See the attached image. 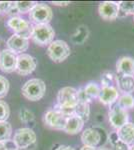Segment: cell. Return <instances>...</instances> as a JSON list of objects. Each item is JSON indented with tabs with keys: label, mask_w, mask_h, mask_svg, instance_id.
<instances>
[{
	"label": "cell",
	"mask_w": 134,
	"mask_h": 150,
	"mask_svg": "<svg viewBox=\"0 0 134 150\" xmlns=\"http://www.w3.org/2000/svg\"><path fill=\"white\" fill-rule=\"evenodd\" d=\"M22 95L30 101H38L43 98L46 92L44 81L38 78H33L26 81L22 86Z\"/></svg>",
	"instance_id": "obj_1"
},
{
	"label": "cell",
	"mask_w": 134,
	"mask_h": 150,
	"mask_svg": "<svg viewBox=\"0 0 134 150\" xmlns=\"http://www.w3.org/2000/svg\"><path fill=\"white\" fill-rule=\"evenodd\" d=\"M55 32L54 29L51 27L49 24H40V25H35L32 30V40L36 44L40 46H45V45L51 44L54 39Z\"/></svg>",
	"instance_id": "obj_2"
},
{
	"label": "cell",
	"mask_w": 134,
	"mask_h": 150,
	"mask_svg": "<svg viewBox=\"0 0 134 150\" xmlns=\"http://www.w3.org/2000/svg\"><path fill=\"white\" fill-rule=\"evenodd\" d=\"M71 50L67 42L63 40H54L47 48V54L52 61L60 63L69 57Z\"/></svg>",
	"instance_id": "obj_3"
},
{
	"label": "cell",
	"mask_w": 134,
	"mask_h": 150,
	"mask_svg": "<svg viewBox=\"0 0 134 150\" xmlns=\"http://www.w3.org/2000/svg\"><path fill=\"white\" fill-rule=\"evenodd\" d=\"M53 17V12L50 6L43 3H37L34 8L29 12V18L35 25L49 24Z\"/></svg>",
	"instance_id": "obj_4"
},
{
	"label": "cell",
	"mask_w": 134,
	"mask_h": 150,
	"mask_svg": "<svg viewBox=\"0 0 134 150\" xmlns=\"http://www.w3.org/2000/svg\"><path fill=\"white\" fill-rule=\"evenodd\" d=\"M12 142L18 149L28 148L36 142V134L30 128H19L14 133Z\"/></svg>",
	"instance_id": "obj_5"
},
{
	"label": "cell",
	"mask_w": 134,
	"mask_h": 150,
	"mask_svg": "<svg viewBox=\"0 0 134 150\" xmlns=\"http://www.w3.org/2000/svg\"><path fill=\"white\" fill-rule=\"evenodd\" d=\"M58 106L75 108L78 104V91L73 87H63L57 94Z\"/></svg>",
	"instance_id": "obj_6"
},
{
	"label": "cell",
	"mask_w": 134,
	"mask_h": 150,
	"mask_svg": "<svg viewBox=\"0 0 134 150\" xmlns=\"http://www.w3.org/2000/svg\"><path fill=\"white\" fill-rule=\"evenodd\" d=\"M36 66H37V61L31 55L22 53L17 56L16 72L18 74L22 75V76L31 74L35 70Z\"/></svg>",
	"instance_id": "obj_7"
},
{
	"label": "cell",
	"mask_w": 134,
	"mask_h": 150,
	"mask_svg": "<svg viewBox=\"0 0 134 150\" xmlns=\"http://www.w3.org/2000/svg\"><path fill=\"white\" fill-rule=\"evenodd\" d=\"M109 122L116 129H119L129 121V114L127 110L121 108L118 104H115L109 111Z\"/></svg>",
	"instance_id": "obj_8"
},
{
	"label": "cell",
	"mask_w": 134,
	"mask_h": 150,
	"mask_svg": "<svg viewBox=\"0 0 134 150\" xmlns=\"http://www.w3.org/2000/svg\"><path fill=\"white\" fill-rule=\"evenodd\" d=\"M67 117L63 115L60 111L57 109L48 110L44 115V123L47 126H49L53 129L57 130H64L66 125Z\"/></svg>",
	"instance_id": "obj_9"
},
{
	"label": "cell",
	"mask_w": 134,
	"mask_h": 150,
	"mask_svg": "<svg viewBox=\"0 0 134 150\" xmlns=\"http://www.w3.org/2000/svg\"><path fill=\"white\" fill-rule=\"evenodd\" d=\"M7 25L15 32V34L23 36L25 38H28L32 34L33 27L30 25V23L27 20L20 17H11L7 21Z\"/></svg>",
	"instance_id": "obj_10"
},
{
	"label": "cell",
	"mask_w": 134,
	"mask_h": 150,
	"mask_svg": "<svg viewBox=\"0 0 134 150\" xmlns=\"http://www.w3.org/2000/svg\"><path fill=\"white\" fill-rule=\"evenodd\" d=\"M17 55L9 49H3L0 52V69L5 73L16 71Z\"/></svg>",
	"instance_id": "obj_11"
},
{
	"label": "cell",
	"mask_w": 134,
	"mask_h": 150,
	"mask_svg": "<svg viewBox=\"0 0 134 150\" xmlns=\"http://www.w3.org/2000/svg\"><path fill=\"white\" fill-rule=\"evenodd\" d=\"M98 12H99V15L104 20L113 21L118 17L119 12H120L119 3H116V2L113 1L102 2L98 7Z\"/></svg>",
	"instance_id": "obj_12"
},
{
	"label": "cell",
	"mask_w": 134,
	"mask_h": 150,
	"mask_svg": "<svg viewBox=\"0 0 134 150\" xmlns=\"http://www.w3.org/2000/svg\"><path fill=\"white\" fill-rule=\"evenodd\" d=\"M28 38H25L18 34H13L7 40V47L14 53H21L22 54V52H25L28 49Z\"/></svg>",
	"instance_id": "obj_13"
},
{
	"label": "cell",
	"mask_w": 134,
	"mask_h": 150,
	"mask_svg": "<svg viewBox=\"0 0 134 150\" xmlns=\"http://www.w3.org/2000/svg\"><path fill=\"white\" fill-rule=\"evenodd\" d=\"M81 140L84 145L91 147H97L101 145L102 136L96 128H87L85 129L81 135Z\"/></svg>",
	"instance_id": "obj_14"
},
{
	"label": "cell",
	"mask_w": 134,
	"mask_h": 150,
	"mask_svg": "<svg viewBox=\"0 0 134 150\" xmlns=\"http://www.w3.org/2000/svg\"><path fill=\"white\" fill-rule=\"evenodd\" d=\"M119 98V90L116 87H107L102 86L99 100L104 105H112Z\"/></svg>",
	"instance_id": "obj_15"
},
{
	"label": "cell",
	"mask_w": 134,
	"mask_h": 150,
	"mask_svg": "<svg viewBox=\"0 0 134 150\" xmlns=\"http://www.w3.org/2000/svg\"><path fill=\"white\" fill-rule=\"evenodd\" d=\"M116 69L120 75L134 76V59L129 56L120 57L116 62Z\"/></svg>",
	"instance_id": "obj_16"
},
{
	"label": "cell",
	"mask_w": 134,
	"mask_h": 150,
	"mask_svg": "<svg viewBox=\"0 0 134 150\" xmlns=\"http://www.w3.org/2000/svg\"><path fill=\"white\" fill-rule=\"evenodd\" d=\"M117 133L119 139L123 141L128 146H133L134 145V123L128 122L124 126L117 129Z\"/></svg>",
	"instance_id": "obj_17"
},
{
	"label": "cell",
	"mask_w": 134,
	"mask_h": 150,
	"mask_svg": "<svg viewBox=\"0 0 134 150\" xmlns=\"http://www.w3.org/2000/svg\"><path fill=\"white\" fill-rule=\"evenodd\" d=\"M84 126V121L79 117L78 115H72L67 118L66 125H65L64 131L68 134H77L82 130Z\"/></svg>",
	"instance_id": "obj_18"
},
{
	"label": "cell",
	"mask_w": 134,
	"mask_h": 150,
	"mask_svg": "<svg viewBox=\"0 0 134 150\" xmlns=\"http://www.w3.org/2000/svg\"><path fill=\"white\" fill-rule=\"evenodd\" d=\"M117 88L123 94H131L134 92V76H117Z\"/></svg>",
	"instance_id": "obj_19"
},
{
	"label": "cell",
	"mask_w": 134,
	"mask_h": 150,
	"mask_svg": "<svg viewBox=\"0 0 134 150\" xmlns=\"http://www.w3.org/2000/svg\"><path fill=\"white\" fill-rule=\"evenodd\" d=\"M75 114L78 115L80 118L85 122L89 119L90 115V107L89 103L87 102H78L75 107Z\"/></svg>",
	"instance_id": "obj_20"
},
{
	"label": "cell",
	"mask_w": 134,
	"mask_h": 150,
	"mask_svg": "<svg viewBox=\"0 0 134 150\" xmlns=\"http://www.w3.org/2000/svg\"><path fill=\"white\" fill-rule=\"evenodd\" d=\"M85 95L87 96V98L89 99L90 101L93 98H97L99 97V94H100V87L97 85L96 83H93V82H90V83L87 84L86 86L83 88Z\"/></svg>",
	"instance_id": "obj_21"
},
{
	"label": "cell",
	"mask_w": 134,
	"mask_h": 150,
	"mask_svg": "<svg viewBox=\"0 0 134 150\" xmlns=\"http://www.w3.org/2000/svg\"><path fill=\"white\" fill-rule=\"evenodd\" d=\"M12 126L9 122H0V142H7L11 137Z\"/></svg>",
	"instance_id": "obj_22"
},
{
	"label": "cell",
	"mask_w": 134,
	"mask_h": 150,
	"mask_svg": "<svg viewBox=\"0 0 134 150\" xmlns=\"http://www.w3.org/2000/svg\"><path fill=\"white\" fill-rule=\"evenodd\" d=\"M117 104L125 110L132 109L134 108V97L131 94H123L118 98Z\"/></svg>",
	"instance_id": "obj_23"
},
{
	"label": "cell",
	"mask_w": 134,
	"mask_h": 150,
	"mask_svg": "<svg viewBox=\"0 0 134 150\" xmlns=\"http://www.w3.org/2000/svg\"><path fill=\"white\" fill-rule=\"evenodd\" d=\"M102 86L117 87V76L111 72H104L101 76Z\"/></svg>",
	"instance_id": "obj_24"
},
{
	"label": "cell",
	"mask_w": 134,
	"mask_h": 150,
	"mask_svg": "<svg viewBox=\"0 0 134 150\" xmlns=\"http://www.w3.org/2000/svg\"><path fill=\"white\" fill-rule=\"evenodd\" d=\"M109 140H110L111 144L113 145L115 150H130V146H128L123 141H121L116 132H113L109 135Z\"/></svg>",
	"instance_id": "obj_25"
},
{
	"label": "cell",
	"mask_w": 134,
	"mask_h": 150,
	"mask_svg": "<svg viewBox=\"0 0 134 150\" xmlns=\"http://www.w3.org/2000/svg\"><path fill=\"white\" fill-rule=\"evenodd\" d=\"M36 2L33 1H17L15 2V7L18 11V13H26L30 12L36 5Z\"/></svg>",
	"instance_id": "obj_26"
},
{
	"label": "cell",
	"mask_w": 134,
	"mask_h": 150,
	"mask_svg": "<svg viewBox=\"0 0 134 150\" xmlns=\"http://www.w3.org/2000/svg\"><path fill=\"white\" fill-rule=\"evenodd\" d=\"M119 9L125 15H134V1H121L119 2Z\"/></svg>",
	"instance_id": "obj_27"
},
{
	"label": "cell",
	"mask_w": 134,
	"mask_h": 150,
	"mask_svg": "<svg viewBox=\"0 0 134 150\" xmlns=\"http://www.w3.org/2000/svg\"><path fill=\"white\" fill-rule=\"evenodd\" d=\"M9 115H10V108L5 101L0 100V122L7 121Z\"/></svg>",
	"instance_id": "obj_28"
},
{
	"label": "cell",
	"mask_w": 134,
	"mask_h": 150,
	"mask_svg": "<svg viewBox=\"0 0 134 150\" xmlns=\"http://www.w3.org/2000/svg\"><path fill=\"white\" fill-rule=\"evenodd\" d=\"M19 116H20V120L24 123H29L34 120V114L31 111H29L26 108H22L19 111Z\"/></svg>",
	"instance_id": "obj_29"
},
{
	"label": "cell",
	"mask_w": 134,
	"mask_h": 150,
	"mask_svg": "<svg viewBox=\"0 0 134 150\" xmlns=\"http://www.w3.org/2000/svg\"><path fill=\"white\" fill-rule=\"evenodd\" d=\"M9 90V81L4 76L0 75V99L5 97Z\"/></svg>",
	"instance_id": "obj_30"
},
{
	"label": "cell",
	"mask_w": 134,
	"mask_h": 150,
	"mask_svg": "<svg viewBox=\"0 0 134 150\" xmlns=\"http://www.w3.org/2000/svg\"><path fill=\"white\" fill-rule=\"evenodd\" d=\"M15 6V2H9V1H2L0 2V13H9Z\"/></svg>",
	"instance_id": "obj_31"
},
{
	"label": "cell",
	"mask_w": 134,
	"mask_h": 150,
	"mask_svg": "<svg viewBox=\"0 0 134 150\" xmlns=\"http://www.w3.org/2000/svg\"><path fill=\"white\" fill-rule=\"evenodd\" d=\"M53 4L56 6H66L68 5V4H70V2H68V1H65V2H56L54 1L53 2Z\"/></svg>",
	"instance_id": "obj_32"
},
{
	"label": "cell",
	"mask_w": 134,
	"mask_h": 150,
	"mask_svg": "<svg viewBox=\"0 0 134 150\" xmlns=\"http://www.w3.org/2000/svg\"><path fill=\"white\" fill-rule=\"evenodd\" d=\"M55 150H74L72 148V147L70 146H65V145H61V146H59L58 148H56Z\"/></svg>",
	"instance_id": "obj_33"
},
{
	"label": "cell",
	"mask_w": 134,
	"mask_h": 150,
	"mask_svg": "<svg viewBox=\"0 0 134 150\" xmlns=\"http://www.w3.org/2000/svg\"><path fill=\"white\" fill-rule=\"evenodd\" d=\"M80 150H98V149H97L96 147H91V146H86V145H83Z\"/></svg>",
	"instance_id": "obj_34"
},
{
	"label": "cell",
	"mask_w": 134,
	"mask_h": 150,
	"mask_svg": "<svg viewBox=\"0 0 134 150\" xmlns=\"http://www.w3.org/2000/svg\"><path fill=\"white\" fill-rule=\"evenodd\" d=\"M0 150H7L6 142H0Z\"/></svg>",
	"instance_id": "obj_35"
},
{
	"label": "cell",
	"mask_w": 134,
	"mask_h": 150,
	"mask_svg": "<svg viewBox=\"0 0 134 150\" xmlns=\"http://www.w3.org/2000/svg\"><path fill=\"white\" fill-rule=\"evenodd\" d=\"M98 150H111V149H109V148H105V147H101V148H99Z\"/></svg>",
	"instance_id": "obj_36"
},
{
	"label": "cell",
	"mask_w": 134,
	"mask_h": 150,
	"mask_svg": "<svg viewBox=\"0 0 134 150\" xmlns=\"http://www.w3.org/2000/svg\"><path fill=\"white\" fill-rule=\"evenodd\" d=\"M7 150H20V149H18V148H8V147H7Z\"/></svg>",
	"instance_id": "obj_37"
},
{
	"label": "cell",
	"mask_w": 134,
	"mask_h": 150,
	"mask_svg": "<svg viewBox=\"0 0 134 150\" xmlns=\"http://www.w3.org/2000/svg\"><path fill=\"white\" fill-rule=\"evenodd\" d=\"M130 150H134V145H133V146H131V147H130Z\"/></svg>",
	"instance_id": "obj_38"
}]
</instances>
